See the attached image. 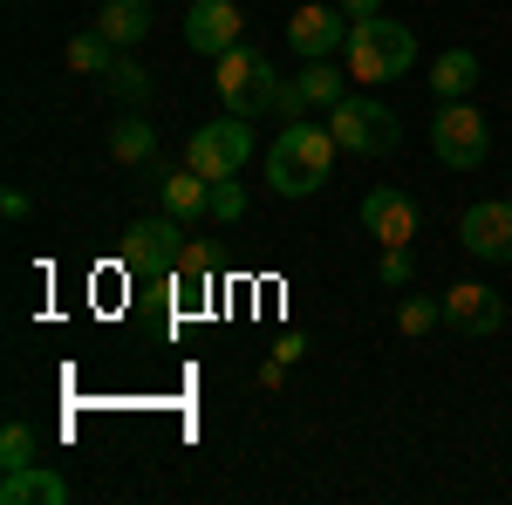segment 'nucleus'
I'll list each match as a JSON object with an SVG mask.
<instances>
[{
  "label": "nucleus",
  "instance_id": "nucleus-1",
  "mask_svg": "<svg viewBox=\"0 0 512 505\" xmlns=\"http://www.w3.org/2000/svg\"><path fill=\"white\" fill-rule=\"evenodd\" d=\"M335 130L328 123H287L274 144H267V185H274L280 198H308L328 185V171H335Z\"/></svg>",
  "mask_w": 512,
  "mask_h": 505
},
{
  "label": "nucleus",
  "instance_id": "nucleus-2",
  "mask_svg": "<svg viewBox=\"0 0 512 505\" xmlns=\"http://www.w3.org/2000/svg\"><path fill=\"white\" fill-rule=\"evenodd\" d=\"M219 76H212V89H219V103L233 110V117H267L274 110V96H280V82H274V62L253 48V41H239V48H226L219 62H212Z\"/></svg>",
  "mask_w": 512,
  "mask_h": 505
},
{
  "label": "nucleus",
  "instance_id": "nucleus-3",
  "mask_svg": "<svg viewBox=\"0 0 512 505\" xmlns=\"http://www.w3.org/2000/svg\"><path fill=\"white\" fill-rule=\"evenodd\" d=\"M410 62H417V35L403 28V21H355L349 35V76L355 82H396L410 76Z\"/></svg>",
  "mask_w": 512,
  "mask_h": 505
},
{
  "label": "nucleus",
  "instance_id": "nucleus-4",
  "mask_svg": "<svg viewBox=\"0 0 512 505\" xmlns=\"http://www.w3.org/2000/svg\"><path fill=\"white\" fill-rule=\"evenodd\" d=\"M328 130H335V144L355 157H390L403 144V123H396L390 103H376V96H342L335 110H328Z\"/></svg>",
  "mask_w": 512,
  "mask_h": 505
},
{
  "label": "nucleus",
  "instance_id": "nucleus-5",
  "mask_svg": "<svg viewBox=\"0 0 512 505\" xmlns=\"http://www.w3.org/2000/svg\"><path fill=\"white\" fill-rule=\"evenodd\" d=\"M178 253H185V219H130L123 226V267L137 273V280H164V273H178Z\"/></svg>",
  "mask_w": 512,
  "mask_h": 505
},
{
  "label": "nucleus",
  "instance_id": "nucleus-6",
  "mask_svg": "<svg viewBox=\"0 0 512 505\" xmlns=\"http://www.w3.org/2000/svg\"><path fill=\"white\" fill-rule=\"evenodd\" d=\"M431 151L437 164H451V171H478L485 157H492V130L478 117V103H444L431 117Z\"/></svg>",
  "mask_w": 512,
  "mask_h": 505
},
{
  "label": "nucleus",
  "instance_id": "nucleus-7",
  "mask_svg": "<svg viewBox=\"0 0 512 505\" xmlns=\"http://www.w3.org/2000/svg\"><path fill=\"white\" fill-rule=\"evenodd\" d=\"M246 157H253V130H246V117H233V110H226L219 123H205V130L185 137V164H192L198 178H212V185H219V178H233Z\"/></svg>",
  "mask_w": 512,
  "mask_h": 505
},
{
  "label": "nucleus",
  "instance_id": "nucleus-8",
  "mask_svg": "<svg viewBox=\"0 0 512 505\" xmlns=\"http://www.w3.org/2000/svg\"><path fill=\"white\" fill-rule=\"evenodd\" d=\"M458 246L485 267H512V198H478L458 219Z\"/></svg>",
  "mask_w": 512,
  "mask_h": 505
},
{
  "label": "nucleus",
  "instance_id": "nucleus-9",
  "mask_svg": "<svg viewBox=\"0 0 512 505\" xmlns=\"http://www.w3.org/2000/svg\"><path fill=\"white\" fill-rule=\"evenodd\" d=\"M349 35H355V21L342 14V7H321V0L294 7V21H287V41H294V55H301V62L349 55Z\"/></svg>",
  "mask_w": 512,
  "mask_h": 505
},
{
  "label": "nucleus",
  "instance_id": "nucleus-10",
  "mask_svg": "<svg viewBox=\"0 0 512 505\" xmlns=\"http://www.w3.org/2000/svg\"><path fill=\"white\" fill-rule=\"evenodd\" d=\"M239 41H246L239 0H192V7H185V48H192V55H212V62H219Z\"/></svg>",
  "mask_w": 512,
  "mask_h": 505
},
{
  "label": "nucleus",
  "instance_id": "nucleus-11",
  "mask_svg": "<svg viewBox=\"0 0 512 505\" xmlns=\"http://www.w3.org/2000/svg\"><path fill=\"white\" fill-rule=\"evenodd\" d=\"M444 321L458 335H499L506 328V301H499V287L458 280V287H444Z\"/></svg>",
  "mask_w": 512,
  "mask_h": 505
},
{
  "label": "nucleus",
  "instance_id": "nucleus-12",
  "mask_svg": "<svg viewBox=\"0 0 512 505\" xmlns=\"http://www.w3.org/2000/svg\"><path fill=\"white\" fill-rule=\"evenodd\" d=\"M362 226L376 246H410L417 239V198L396 192V185H376V192L362 198Z\"/></svg>",
  "mask_w": 512,
  "mask_h": 505
},
{
  "label": "nucleus",
  "instance_id": "nucleus-13",
  "mask_svg": "<svg viewBox=\"0 0 512 505\" xmlns=\"http://www.w3.org/2000/svg\"><path fill=\"white\" fill-rule=\"evenodd\" d=\"M0 505H69V478L48 465H21L0 478Z\"/></svg>",
  "mask_w": 512,
  "mask_h": 505
},
{
  "label": "nucleus",
  "instance_id": "nucleus-14",
  "mask_svg": "<svg viewBox=\"0 0 512 505\" xmlns=\"http://www.w3.org/2000/svg\"><path fill=\"white\" fill-rule=\"evenodd\" d=\"M158 198H164V212H171V219H185V226H192V219L212 212V178H198L192 164H185V171H164Z\"/></svg>",
  "mask_w": 512,
  "mask_h": 505
},
{
  "label": "nucleus",
  "instance_id": "nucleus-15",
  "mask_svg": "<svg viewBox=\"0 0 512 505\" xmlns=\"http://www.w3.org/2000/svg\"><path fill=\"white\" fill-rule=\"evenodd\" d=\"M424 82L437 89V103H465V96L478 89V55H472V48H444Z\"/></svg>",
  "mask_w": 512,
  "mask_h": 505
},
{
  "label": "nucleus",
  "instance_id": "nucleus-16",
  "mask_svg": "<svg viewBox=\"0 0 512 505\" xmlns=\"http://www.w3.org/2000/svg\"><path fill=\"white\" fill-rule=\"evenodd\" d=\"M96 28L117 41V48H137V41L151 35V0H103L96 7Z\"/></svg>",
  "mask_w": 512,
  "mask_h": 505
},
{
  "label": "nucleus",
  "instance_id": "nucleus-17",
  "mask_svg": "<svg viewBox=\"0 0 512 505\" xmlns=\"http://www.w3.org/2000/svg\"><path fill=\"white\" fill-rule=\"evenodd\" d=\"M110 157H117V164H158V130H151V117H117L110 123Z\"/></svg>",
  "mask_w": 512,
  "mask_h": 505
},
{
  "label": "nucleus",
  "instance_id": "nucleus-18",
  "mask_svg": "<svg viewBox=\"0 0 512 505\" xmlns=\"http://www.w3.org/2000/svg\"><path fill=\"white\" fill-rule=\"evenodd\" d=\"M62 62H69L76 76H110V62H117V41L103 35V28H89V35H69Z\"/></svg>",
  "mask_w": 512,
  "mask_h": 505
},
{
  "label": "nucleus",
  "instance_id": "nucleus-19",
  "mask_svg": "<svg viewBox=\"0 0 512 505\" xmlns=\"http://www.w3.org/2000/svg\"><path fill=\"white\" fill-rule=\"evenodd\" d=\"M294 82H301V96H308L315 110H335V103L349 96V69H335V62H308Z\"/></svg>",
  "mask_w": 512,
  "mask_h": 505
},
{
  "label": "nucleus",
  "instance_id": "nucleus-20",
  "mask_svg": "<svg viewBox=\"0 0 512 505\" xmlns=\"http://www.w3.org/2000/svg\"><path fill=\"white\" fill-rule=\"evenodd\" d=\"M21 465H41V437L28 424H7L0 430V471H21Z\"/></svg>",
  "mask_w": 512,
  "mask_h": 505
},
{
  "label": "nucleus",
  "instance_id": "nucleus-21",
  "mask_svg": "<svg viewBox=\"0 0 512 505\" xmlns=\"http://www.w3.org/2000/svg\"><path fill=\"white\" fill-rule=\"evenodd\" d=\"M103 82H110V96H123V103H144V96H151V69H137L130 55H117Z\"/></svg>",
  "mask_w": 512,
  "mask_h": 505
},
{
  "label": "nucleus",
  "instance_id": "nucleus-22",
  "mask_svg": "<svg viewBox=\"0 0 512 505\" xmlns=\"http://www.w3.org/2000/svg\"><path fill=\"white\" fill-rule=\"evenodd\" d=\"M178 280H185V294H205V287H212V246L185 239V253H178Z\"/></svg>",
  "mask_w": 512,
  "mask_h": 505
},
{
  "label": "nucleus",
  "instance_id": "nucleus-23",
  "mask_svg": "<svg viewBox=\"0 0 512 505\" xmlns=\"http://www.w3.org/2000/svg\"><path fill=\"white\" fill-rule=\"evenodd\" d=\"M437 321H444V301H424V294H410V301L396 308V328H403V335H431Z\"/></svg>",
  "mask_w": 512,
  "mask_h": 505
},
{
  "label": "nucleus",
  "instance_id": "nucleus-24",
  "mask_svg": "<svg viewBox=\"0 0 512 505\" xmlns=\"http://www.w3.org/2000/svg\"><path fill=\"white\" fill-rule=\"evenodd\" d=\"M212 219H219V226H239V219H246V192H239L233 178L212 185Z\"/></svg>",
  "mask_w": 512,
  "mask_h": 505
},
{
  "label": "nucleus",
  "instance_id": "nucleus-25",
  "mask_svg": "<svg viewBox=\"0 0 512 505\" xmlns=\"http://www.w3.org/2000/svg\"><path fill=\"white\" fill-rule=\"evenodd\" d=\"M383 287H410L417 280V260H410V246H383V267H376Z\"/></svg>",
  "mask_w": 512,
  "mask_h": 505
},
{
  "label": "nucleus",
  "instance_id": "nucleus-26",
  "mask_svg": "<svg viewBox=\"0 0 512 505\" xmlns=\"http://www.w3.org/2000/svg\"><path fill=\"white\" fill-rule=\"evenodd\" d=\"M335 7H342L349 21H376V14H383V0H335Z\"/></svg>",
  "mask_w": 512,
  "mask_h": 505
},
{
  "label": "nucleus",
  "instance_id": "nucleus-27",
  "mask_svg": "<svg viewBox=\"0 0 512 505\" xmlns=\"http://www.w3.org/2000/svg\"><path fill=\"white\" fill-rule=\"evenodd\" d=\"M280 383H287V362L267 355V362H260V389H280Z\"/></svg>",
  "mask_w": 512,
  "mask_h": 505
}]
</instances>
